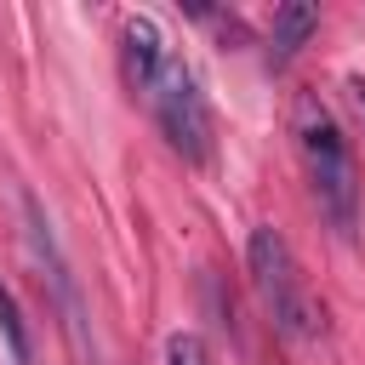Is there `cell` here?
<instances>
[{
  "instance_id": "5",
  "label": "cell",
  "mask_w": 365,
  "mask_h": 365,
  "mask_svg": "<svg viewBox=\"0 0 365 365\" xmlns=\"http://www.w3.org/2000/svg\"><path fill=\"white\" fill-rule=\"evenodd\" d=\"M319 29V6H308V0H291V6H279L274 11V34H268V51H274V63H285L308 34Z\"/></svg>"
},
{
  "instance_id": "2",
  "label": "cell",
  "mask_w": 365,
  "mask_h": 365,
  "mask_svg": "<svg viewBox=\"0 0 365 365\" xmlns=\"http://www.w3.org/2000/svg\"><path fill=\"white\" fill-rule=\"evenodd\" d=\"M297 120V143H302V160H308V182H314V200L325 205V217L336 228H354V205H359V177H354V154L331 120V108L319 97H297L291 108Z\"/></svg>"
},
{
  "instance_id": "8",
  "label": "cell",
  "mask_w": 365,
  "mask_h": 365,
  "mask_svg": "<svg viewBox=\"0 0 365 365\" xmlns=\"http://www.w3.org/2000/svg\"><path fill=\"white\" fill-rule=\"evenodd\" d=\"M354 91H359V103H365V86H354Z\"/></svg>"
},
{
  "instance_id": "3",
  "label": "cell",
  "mask_w": 365,
  "mask_h": 365,
  "mask_svg": "<svg viewBox=\"0 0 365 365\" xmlns=\"http://www.w3.org/2000/svg\"><path fill=\"white\" fill-rule=\"evenodd\" d=\"M148 108L165 131V143L182 154V160H205L211 154V114H205V97L194 86V68L182 57H165L154 91H148Z\"/></svg>"
},
{
  "instance_id": "4",
  "label": "cell",
  "mask_w": 365,
  "mask_h": 365,
  "mask_svg": "<svg viewBox=\"0 0 365 365\" xmlns=\"http://www.w3.org/2000/svg\"><path fill=\"white\" fill-rule=\"evenodd\" d=\"M165 34H160V23L148 17V11H131V17H120V68H125V86L131 91H154V80H160V68H165Z\"/></svg>"
},
{
  "instance_id": "6",
  "label": "cell",
  "mask_w": 365,
  "mask_h": 365,
  "mask_svg": "<svg viewBox=\"0 0 365 365\" xmlns=\"http://www.w3.org/2000/svg\"><path fill=\"white\" fill-rule=\"evenodd\" d=\"M0 331H6V342H11V359H17V365H29V359H34V348H29L23 314H17V302H11V291H6V285H0Z\"/></svg>"
},
{
  "instance_id": "7",
  "label": "cell",
  "mask_w": 365,
  "mask_h": 365,
  "mask_svg": "<svg viewBox=\"0 0 365 365\" xmlns=\"http://www.w3.org/2000/svg\"><path fill=\"white\" fill-rule=\"evenodd\" d=\"M165 365H211V348L194 331H171L165 336Z\"/></svg>"
},
{
  "instance_id": "1",
  "label": "cell",
  "mask_w": 365,
  "mask_h": 365,
  "mask_svg": "<svg viewBox=\"0 0 365 365\" xmlns=\"http://www.w3.org/2000/svg\"><path fill=\"white\" fill-rule=\"evenodd\" d=\"M245 262H251V285H257L262 308L274 314V325H279L291 342H314V336L325 331V308H319V297L308 291V279H302L285 234H279V228H251Z\"/></svg>"
}]
</instances>
